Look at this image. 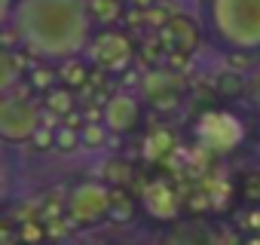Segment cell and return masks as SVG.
Returning <instances> with one entry per match:
<instances>
[{"label": "cell", "instance_id": "cell-26", "mask_svg": "<svg viewBox=\"0 0 260 245\" xmlns=\"http://www.w3.org/2000/svg\"><path fill=\"white\" fill-rule=\"evenodd\" d=\"M128 4H132V7H138V10H147V13H150V10L156 7V0H128Z\"/></svg>", "mask_w": 260, "mask_h": 245}, {"label": "cell", "instance_id": "cell-3", "mask_svg": "<svg viewBox=\"0 0 260 245\" xmlns=\"http://www.w3.org/2000/svg\"><path fill=\"white\" fill-rule=\"evenodd\" d=\"M43 107L19 86L16 92L0 98V138L4 144H31L43 126Z\"/></svg>", "mask_w": 260, "mask_h": 245}, {"label": "cell", "instance_id": "cell-1", "mask_svg": "<svg viewBox=\"0 0 260 245\" xmlns=\"http://www.w3.org/2000/svg\"><path fill=\"white\" fill-rule=\"evenodd\" d=\"M7 28L16 34L22 49L49 65L86 55L95 34L89 0H19Z\"/></svg>", "mask_w": 260, "mask_h": 245}, {"label": "cell", "instance_id": "cell-13", "mask_svg": "<svg viewBox=\"0 0 260 245\" xmlns=\"http://www.w3.org/2000/svg\"><path fill=\"white\" fill-rule=\"evenodd\" d=\"M98 181H104L110 190H125L128 184L135 181V166L128 163L125 157H110V160H104Z\"/></svg>", "mask_w": 260, "mask_h": 245}, {"label": "cell", "instance_id": "cell-10", "mask_svg": "<svg viewBox=\"0 0 260 245\" xmlns=\"http://www.w3.org/2000/svg\"><path fill=\"white\" fill-rule=\"evenodd\" d=\"M141 208L150 221L156 224H172L181 215V196L178 190L166 181V178H153L144 190H141Z\"/></svg>", "mask_w": 260, "mask_h": 245}, {"label": "cell", "instance_id": "cell-25", "mask_svg": "<svg viewBox=\"0 0 260 245\" xmlns=\"http://www.w3.org/2000/svg\"><path fill=\"white\" fill-rule=\"evenodd\" d=\"M242 221H245L242 227L248 230V236H251V233H260V205H254V208H248Z\"/></svg>", "mask_w": 260, "mask_h": 245}, {"label": "cell", "instance_id": "cell-15", "mask_svg": "<svg viewBox=\"0 0 260 245\" xmlns=\"http://www.w3.org/2000/svg\"><path fill=\"white\" fill-rule=\"evenodd\" d=\"M25 86H28V92H40V95L52 92V89L58 86V68L49 65V62L31 65V71H28V77H25Z\"/></svg>", "mask_w": 260, "mask_h": 245}, {"label": "cell", "instance_id": "cell-23", "mask_svg": "<svg viewBox=\"0 0 260 245\" xmlns=\"http://www.w3.org/2000/svg\"><path fill=\"white\" fill-rule=\"evenodd\" d=\"M31 147H34V154L55 150V126H40V132L31 138Z\"/></svg>", "mask_w": 260, "mask_h": 245}, {"label": "cell", "instance_id": "cell-24", "mask_svg": "<svg viewBox=\"0 0 260 245\" xmlns=\"http://www.w3.org/2000/svg\"><path fill=\"white\" fill-rule=\"evenodd\" d=\"M257 58H260V55H254V52H226V68L245 74V71H251V68L257 65Z\"/></svg>", "mask_w": 260, "mask_h": 245}, {"label": "cell", "instance_id": "cell-5", "mask_svg": "<svg viewBox=\"0 0 260 245\" xmlns=\"http://www.w3.org/2000/svg\"><path fill=\"white\" fill-rule=\"evenodd\" d=\"M110 196L113 190L104 181H80L64 199L68 218L77 227H98L101 221H110Z\"/></svg>", "mask_w": 260, "mask_h": 245}, {"label": "cell", "instance_id": "cell-11", "mask_svg": "<svg viewBox=\"0 0 260 245\" xmlns=\"http://www.w3.org/2000/svg\"><path fill=\"white\" fill-rule=\"evenodd\" d=\"M28 71H31L28 62L19 58L16 49H4V52H0V92H4V95L16 92V89L25 83Z\"/></svg>", "mask_w": 260, "mask_h": 245}, {"label": "cell", "instance_id": "cell-28", "mask_svg": "<svg viewBox=\"0 0 260 245\" xmlns=\"http://www.w3.org/2000/svg\"><path fill=\"white\" fill-rule=\"evenodd\" d=\"M254 107H257V110H260V92H257V95H254Z\"/></svg>", "mask_w": 260, "mask_h": 245}, {"label": "cell", "instance_id": "cell-20", "mask_svg": "<svg viewBox=\"0 0 260 245\" xmlns=\"http://www.w3.org/2000/svg\"><path fill=\"white\" fill-rule=\"evenodd\" d=\"M80 135H83V147H86V150H101L113 132L104 126V119H89L86 126L80 129Z\"/></svg>", "mask_w": 260, "mask_h": 245}, {"label": "cell", "instance_id": "cell-12", "mask_svg": "<svg viewBox=\"0 0 260 245\" xmlns=\"http://www.w3.org/2000/svg\"><path fill=\"white\" fill-rule=\"evenodd\" d=\"M55 68H58V83H61V86H68V89H74V92L86 89V86H89V80H92V65L86 62V55L68 58V62L55 65Z\"/></svg>", "mask_w": 260, "mask_h": 245}, {"label": "cell", "instance_id": "cell-27", "mask_svg": "<svg viewBox=\"0 0 260 245\" xmlns=\"http://www.w3.org/2000/svg\"><path fill=\"white\" fill-rule=\"evenodd\" d=\"M242 245H260V233H251V236H248Z\"/></svg>", "mask_w": 260, "mask_h": 245}, {"label": "cell", "instance_id": "cell-2", "mask_svg": "<svg viewBox=\"0 0 260 245\" xmlns=\"http://www.w3.org/2000/svg\"><path fill=\"white\" fill-rule=\"evenodd\" d=\"M205 31L223 52L260 55V0H205Z\"/></svg>", "mask_w": 260, "mask_h": 245}, {"label": "cell", "instance_id": "cell-16", "mask_svg": "<svg viewBox=\"0 0 260 245\" xmlns=\"http://www.w3.org/2000/svg\"><path fill=\"white\" fill-rule=\"evenodd\" d=\"M95 28H116L122 19V0H89Z\"/></svg>", "mask_w": 260, "mask_h": 245}, {"label": "cell", "instance_id": "cell-7", "mask_svg": "<svg viewBox=\"0 0 260 245\" xmlns=\"http://www.w3.org/2000/svg\"><path fill=\"white\" fill-rule=\"evenodd\" d=\"M104 126L113 135H132L141 129V119H144V101L141 95L128 92V89H116L113 95H107L104 110H101Z\"/></svg>", "mask_w": 260, "mask_h": 245}, {"label": "cell", "instance_id": "cell-19", "mask_svg": "<svg viewBox=\"0 0 260 245\" xmlns=\"http://www.w3.org/2000/svg\"><path fill=\"white\" fill-rule=\"evenodd\" d=\"M83 147V135L77 126H68V122H61V126H55V154L61 157H71Z\"/></svg>", "mask_w": 260, "mask_h": 245}, {"label": "cell", "instance_id": "cell-4", "mask_svg": "<svg viewBox=\"0 0 260 245\" xmlns=\"http://www.w3.org/2000/svg\"><path fill=\"white\" fill-rule=\"evenodd\" d=\"M86 62L98 68V74H128L135 62V40L125 28H95L89 46H86Z\"/></svg>", "mask_w": 260, "mask_h": 245}, {"label": "cell", "instance_id": "cell-17", "mask_svg": "<svg viewBox=\"0 0 260 245\" xmlns=\"http://www.w3.org/2000/svg\"><path fill=\"white\" fill-rule=\"evenodd\" d=\"M172 147H175V135H172V129H166V126L150 129L147 138H144V157H147V160H162Z\"/></svg>", "mask_w": 260, "mask_h": 245}, {"label": "cell", "instance_id": "cell-9", "mask_svg": "<svg viewBox=\"0 0 260 245\" xmlns=\"http://www.w3.org/2000/svg\"><path fill=\"white\" fill-rule=\"evenodd\" d=\"M196 135L199 141L208 147V150H217V154H226L233 150L239 141H242V126H239V119L233 113H205L199 122H196Z\"/></svg>", "mask_w": 260, "mask_h": 245}, {"label": "cell", "instance_id": "cell-6", "mask_svg": "<svg viewBox=\"0 0 260 245\" xmlns=\"http://www.w3.org/2000/svg\"><path fill=\"white\" fill-rule=\"evenodd\" d=\"M138 95L147 107L169 113L184 104L187 95V77L178 68H153L138 80Z\"/></svg>", "mask_w": 260, "mask_h": 245}, {"label": "cell", "instance_id": "cell-18", "mask_svg": "<svg viewBox=\"0 0 260 245\" xmlns=\"http://www.w3.org/2000/svg\"><path fill=\"white\" fill-rule=\"evenodd\" d=\"M135 211H138V202L132 196L125 190H113V196H110V221L113 224H128L135 218Z\"/></svg>", "mask_w": 260, "mask_h": 245}, {"label": "cell", "instance_id": "cell-14", "mask_svg": "<svg viewBox=\"0 0 260 245\" xmlns=\"http://www.w3.org/2000/svg\"><path fill=\"white\" fill-rule=\"evenodd\" d=\"M43 110H46V116L68 119V116L77 110V92L58 83L52 92H46V95H43Z\"/></svg>", "mask_w": 260, "mask_h": 245}, {"label": "cell", "instance_id": "cell-8", "mask_svg": "<svg viewBox=\"0 0 260 245\" xmlns=\"http://www.w3.org/2000/svg\"><path fill=\"white\" fill-rule=\"evenodd\" d=\"M199 37H202L199 25L184 13L169 16V22L162 28H156V43L162 46V52L178 55V58H190L196 52V46H199Z\"/></svg>", "mask_w": 260, "mask_h": 245}, {"label": "cell", "instance_id": "cell-21", "mask_svg": "<svg viewBox=\"0 0 260 245\" xmlns=\"http://www.w3.org/2000/svg\"><path fill=\"white\" fill-rule=\"evenodd\" d=\"M217 92L223 95V98H239V95H245V74H239V71H223V74H217Z\"/></svg>", "mask_w": 260, "mask_h": 245}, {"label": "cell", "instance_id": "cell-22", "mask_svg": "<svg viewBox=\"0 0 260 245\" xmlns=\"http://www.w3.org/2000/svg\"><path fill=\"white\" fill-rule=\"evenodd\" d=\"M16 236H19V245H43V242L49 239L43 221H22Z\"/></svg>", "mask_w": 260, "mask_h": 245}]
</instances>
